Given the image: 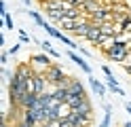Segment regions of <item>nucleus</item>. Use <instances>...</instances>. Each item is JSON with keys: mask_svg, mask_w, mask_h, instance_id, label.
I'll use <instances>...</instances> for the list:
<instances>
[{"mask_svg": "<svg viewBox=\"0 0 131 127\" xmlns=\"http://www.w3.org/2000/svg\"><path fill=\"white\" fill-rule=\"evenodd\" d=\"M106 55H108L112 62H125V57L129 55V45L125 40H118L116 38V42H114L112 47L106 49Z\"/></svg>", "mask_w": 131, "mask_h": 127, "instance_id": "obj_1", "label": "nucleus"}, {"mask_svg": "<svg viewBox=\"0 0 131 127\" xmlns=\"http://www.w3.org/2000/svg\"><path fill=\"white\" fill-rule=\"evenodd\" d=\"M45 74H47V79H49V83H51V85H57L59 81H63L66 76H68L59 66H49L47 70H45Z\"/></svg>", "mask_w": 131, "mask_h": 127, "instance_id": "obj_2", "label": "nucleus"}, {"mask_svg": "<svg viewBox=\"0 0 131 127\" xmlns=\"http://www.w3.org/2000/svg\"><path fill=\"white\" fill-rule=\"evenodd\" d=\"M85 38H87L89 42H93V45H97L100 38H102V28H100V25H95V23H91V28H89V32H87Z\"/></svg>", "mask_w": 131, "mask_h": 127, "instance_id": "obj_3", "label": "nucleus"}, {"mask_svg": "<svg viewBox=\"0 0 131 127\" xmlns=\"http://www.w3.org/2000/svg\"><path fill=\"white\" fill-rule=\"evenodd\" d=\"M72 110L78 112V114H83V116H91V102H89V97H85L76 108H72Z\"/></svg>", "mask_w": 131, "mask_h": 127, "instance_id": "obj_4", "label": "nucleus"}, {"mask_svg": "<svg viewBox=\"0 0 131 127\" xmlns=\"http://www.w3.org/2000/svg\"><path fill=\"white\" fill-rule=\"evenodd\" d=\"M36 104H38V93H28V95L19 102V106H21L23 110H26V108H34Z\"/></svg>", "mask_w": 131, "mask_h": 127, "instance_id": "obj_5", "label": "nucleus"}, {"mask_svg": "<svg viewBox=\"0 0 131 127\" xmlns=\"http://www.w3.org/2000/svg\"><path fill=\"white\" fill-rule=\"evenodd\" d=\"M15 74H19L21 79L30 81V79H32V76H34L36 72L32 70V66H30V64H21V66H17V72H15Z\"/></svg>", "mask_w": 131, "mask_h": 127, "instance_id": "obj_6", "label": "nucleus"}, {"mask_svg": "<svg viewBox=\"0 0 131 127\" xmlns=\"http://www.w3.org/2000/svg\"><path fill=\"white\" fill-rule=\"evenodd\" d=\"M68 57H70L74 64H78V66L83 68V70H85L87 74H91V66H89V64H85V59L80 57V55H76V53H72V51H68Z\"/></svg>", "mask_w": 131, "mask_h": 127, "instance_id": "obj_7", "label": "nucleus"}, {"mask_svg": "<svg viewBox=\"0 0 131 127\" xmlns=\"http://www.w3.org/2000/svg\"><path fill=\"white\" fill-rule=\"evenodd\" d=\"M89 83H91V89H93L100 97H104V95H106V87H104V85L95 79V76H91V74H89Z\"/></svg>", "mask_w": 131, "mask_h": 127, "instance_id": "obj_8", "label": "nucleus"}, {"mask_svg": "<svg viewBox=\"0 0 131 127\" xmlns=\"http://www.w3.org/2000/svg\"><path fill=\"white\" fill-rule=\"evenodd\" d=\"M68 91H70V93H76V95H87V91H85V87H83V83L76 81V79H72V85L68 87Z\"/></svg>", "mask_w": 131, "mask_h": 127, "instance_id": "obj_9", "label": "nucleus"}, {"mask_svg": "<svg viewBox=\"0 0 131 127\" xmlns=\"http://www.w3.org/2000/svg\"><path fill=\"white\" fill-rule=\"evenodd\" d=\"M89 28H91V19H87V21H83L78 25V28L72 32V34H76V36H87V32H89Z\"/></svg>", "mask_w": 131, "mask_h": 127, "instance_id": "obj_10", "label": "nucleus"}, {"mask_svg": "<svg viewBox=\"0 0 131 127\" xmlns=\"http://www.w3.org/2000/svg\"><path fill=\"white\" fill-rule=\"evenodd\" d=\"M32 64H40V66H45V68L53 66V64H51V59H49L47 55H32Z\"/></svg>", "mask_w": 131, "mask_h": 127, "instance_id": "obj_11", "label": "nucleus"}, {"mask_svg": "<svg viewBox=\"0 0 131 127\" xmlns=\"http://www.w3.org/2000/svg\"><path fill=\"white\" fill-rule=\"evenodd\" d=\"M53 95H55L57 102H66V100H68V89H63V87H55V89H53Z\"/></svg>", "mask_w": 131, "mask_h": 127, "instance_id": "obj_12", "label": "nucleus"}, {"mask_svg": "<svg viewBox=\"0 0 131 127\" xmlns=\"http://www.w3.org/2000/svg\"><path fill=\"white\" fill-rule=\"evenodd\" d=\"M30 17H32V19H34V21L40 25V28H45V25H47V21L42 19V17H40V13H36V11H30Z\"/></svg>", "mask_w": 131, "mask_h": 127, "instance_id": "obj_13", "label": "nucleus"}, {"mask_svg": "<svg viewBox=\"0 0 131 127\" xmlns=\"http://www.w3.org/2000/svg\"><path fill=\"white\" fill-rule=\"evenodd\" d=\"M40 47H42V49L47 51V53H51L53 57H59V53H57V51L51 47V42H47V40H45V42H40Z\"/></svg>", "mask_w": 131, "mask_h": 127, "instance_id": "obj_14", "label": "nucleus"}, {"mask_svg": "<svg viewBox=\"0 0 131 127\" xmlns=\"http://www.w3.org/2000/svg\"><path fill=\"white\" fill-rule=\"evenodd\" d=\"M4 25H6L9 30H13V19H11V15H9V13L4 15Z\"/></svg>", "mask_w": 131, "mask_h": 127, "instance_id": "obj_15", "label": "nucleus"}, {"mask_svg": "<svg viewBox=\"0 0 131 127\" xmlns=\"http://www.w3.org/2000/svg\"><path fill=\"white\" fill-rule=\"evenodd\" d=\"M19 38H21V42H30V36L26 34V30H19Z\"/></svg>", "mask_w": 131, "mask_h": 127, "instance_id": "obj_16", "label": "nucleus"}, {"mask_svg": "<svg viewBox=\"0 0 131 127\" xmlns=\"http://www.w3.org/2000/svg\"><path fill=\"white\" fill-rule=\"evenodd\" d=\"M19 49H21V45H19V42H15V45L11 47V51H9V53H13V55H15V53H19Z\"/></svg>", "mask_w": 131, "mask_h": 127, "instance_id": "obj_17", "label": "nucleus"}, {"mask_svg": "<svg viewBox=\"0 0 131 127\" xmlns=\"http://www.w3.org/2000/svg\"><path fill=\"white\" fill-rule=\"evenodd\" d=\"M0 62H2V64H6V62H9V53H6V51H4L2 55H0Z\"/></svg>", "mask_w": 131, "mask_h": 127, "instance_id": "obj_18", "label": "nucleus"}, {"mask_svg": "<svg viewBox=\"0 0 131 127\" xmlns=\"http://www.w3.org/2000/svg\"><path fill=\"white\" fill-rule=\"evenodd\" d=\"M0 15H2V17L6 15V4L4 2H0Z\"/></svg>", "mask_w": 131, "mask_h": 127, "instance_id": "obj_19", "label": "nucleus"}, {"mask_svg": "<svg viewBox=\"0 0 131 127\" xmlns=\"http://www.w3.org/2000/svg\"><path fill=\"white\" fill-rule=\"evenodd\" d=\"M102 72H104L106 76H112V72H110V68H108V66H102Z\"/></svg>", "mask_w": 131, "mask_h": 127, "instance_id": "obj_20", "label": "nucleus"}, {"mask_svg": "<svg viewBox=\"0 0 131 127\" xmlns=\"http://www.w3.org/2000/svg\"><path fill=\"white\" fill-rule=\"evenodd\" d=\"M15 127H32V125H28L26 121H23V123H19V125H15Z\"/></svg>", "mask_w": 131, "mask_h": 127, "instance_id": "obj_21", "label": "nucleus"}, {"mask_svg": "<svg viewBox=\"0 0 131 127\" xmlns=\"http://www.w3.org/2000/svg\"><path fill=\"white\" fill-rule=\"evenodd\" d=\"M125 108H127L129 112H131V102H127V104H125Z\"/></svg>", "mask_w": 131, "mask_h": 127, "instance_id": "obj_22", "label": "nucleus"}, {"mask_svg": "<svg viewBox=\"0 0 131 127\" xmlns=\"http://www.w3.org/2000/svg\"><path fill=\"white\" fill-rule=\"evenodd\" d=\"M123 127H131V121H127V123H125V125H123Z\"/></svg>", "mask_w": 131, "mask_h": 127, "instance_id": "obj_23", "label": "nucleus"}, {"mask_svg": "<svg viewBox=\"0 0 131 127\" xmlns=\"http://www.w3.org/2000/svg\"><path fill=\"white\" fill-rule=\"evenodd\" d=\"M127 72H129V74H131V64H129V66H127Z\"/></svg>", "mask_w": 131, "mask_h": 127, "instance_id": "obj_24", "label": "nucleus"}, {"mask_svg": "<svg viewBox=\"0 0 131 127\" xmlns=\"http://www.w3.org/2000/svg\"><path fill=\"white\" fill-rule=\"evenodd\" d=\"M129 32H131V28H129Z\"/></svg>", "mask_w": 131, "mask_h": 127, "instance_id": "obj_25", "label": "nucleus"}]
</instances>
